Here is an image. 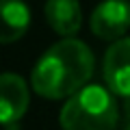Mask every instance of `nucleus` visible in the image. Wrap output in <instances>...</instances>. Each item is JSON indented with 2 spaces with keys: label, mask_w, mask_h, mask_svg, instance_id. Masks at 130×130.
<instances>
[{
  "label": "nucleus",
  "mask_w": 130,
  "mask_h": 130,
  "mask_svg": "<svg viewBox=\"0 0 130 130\" xmlns=\"http://www.w3.org/2000/svg\"><path fill=\"white\" fill-rule=\"evenodd\" d=\"M93 74V52L80 39H63L50 46L30 72L35 93L46 100H70L87 87Z\"/></svg>",
  "instance_id": "nucleus-1"
},
{
  "label": "nucleus",
  "mask_w": 130,
  "mask_h": 130,
  "mask_svg": "<svg viewBox=\"0 0 130 130\" xmlns=\"http://www.w3.org/2000/svg\"><path fill=\"white\" fill-rule=\"evenodd\" d=\"M59 121L63 130H115L119 121L115 93L102 85H87L65 100Z\"/></svg>",
  "instance_id": "nucleus-2"
},
{
  "label": "nucleus",
  "mask_w": 130,
  "mask_h": 130,
  "mask_svg": "<svg viewBox=\"0 0 130 130\" xmlns=\"http://www.w3.org/2000/svg\"><path fill=\"white\" fill-rule=\"evenodd\" d=\"M93 35L106 41L124 39L126 30L130 28V2L128 0H104L93 9L89 18Z\"/></svg>",
  "instance_id": "nucleus-3"
},
{
  "label": "nucleus",
  "mask_w": 130,
  "mask_h": 130,
  "mask_svg": "<svg viewBox=\"0 0 130 130\" xmlns=\"http://www.w3.org/2000/svg\"><path fill=\"white\" fill-rule=\"evenodd\" d=\"M104 83L115 95L130 98V37L111 43L102 63Z\"/></svg>",
  "instance_id": "nucleus-4"
},
{
  "label": "nucleus",
  "mask_w": 130,
  "mask_h": 130,
  "mask_svg": "<svg viewBox=\"0 0 130 130\" xmlns=\"http://www.w3.org/2000/svg\"><path fill=\"white\" fill-rule=\"evenodd\" d=\"M28 100H30V93L22 76L11 74V72L2 74L0 78V119L7 130L18 128L20 119L28 108Z\"/></svg>",
  "instance_id": "nucleus-5"
},
{
  "label": "nucleus",
  "mask_w": 130,
  "mask_h": 130,
  "mask_svg": "<svg viewBox=\"0 0 130 130\" xmlns=\"http://www.w3.org/2000/svg\"><path fill=\"white\" fill-rule=\"evenodd\" d=\"M43 11L50 28L65 39L74 37L83 26V11L78 0H46Z\"/></svg>",
  "instance_id": "nucleus-6"
},
{
  "label": "nucleus",
  "mask_w": 130,
  "mask_h": 130,
  "mask_svg": "<svg viewBox=\"0 0 130 130\" xmlns=\"http://www.w3.org/2000/svg\"><path fill=\"white\" fill-rule=\"evenodd\" d=\"M0 11H2V30H0L2 43L18 41L28 30V24H30V11H28L26 2H22V0H2Z\"/></svg>",
  "instance_id": "nucleus-7"
},
{
  "label": "nucleus",
  "mask_w": 130,
  "mask_h": 130,
  "mask_svg": "<svg viewBox=\"0 0 130 130\" xmlns=\"http://www.w3.org/2000/svg\"><path fill=\"white\" fill-rule=\"evenodd\" d=\"M126 115L130 117V98H128V100H126Z\"/></svg>",
  "instance_id": "nucleus-8"
}]
</instances>
